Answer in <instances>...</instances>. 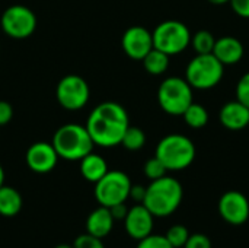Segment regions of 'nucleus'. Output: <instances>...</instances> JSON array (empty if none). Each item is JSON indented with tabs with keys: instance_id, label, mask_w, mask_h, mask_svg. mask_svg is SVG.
<instances>
[{
	"instance_id": "nucleus-1",
	"label": "nucleus",
	"mask_w": 249,
	"mask_h": 248,
	"mask_svg": "<svg viewBox=\"0 0 249 248\" xmlns=\"http://www.w3.org/2000/svg\"><path fill=\"white\" fill-rule=\"evenodd\" d=\"M128 126L130 123L125 108L112 101L96 105L86 121V129L93 143L101 148H114L121 145Z\"/></svg>"
},
{
	"instance_id": "nucleus-2",
	"label": "nucleus",
	"mask_w": 249,
	"mask_h": 248,
	"mask_svg": "<svg viewBox=\"0 0 249 248\" xmlns=\"http://www.w3.org/2000/svg\"><path fill=\"white\" fill-rule=\"evenodd\" d=\"M184 190L181 183L174 177H162L153 180L146 187L143 205L155 218H166L172 215L182 202Z\"/></svg>"
},
{
	"instance_id": "nucleus-3",
	"label": "nucleus",
	"mask_w": 249,
	"mask_h": 248,
	"mask_svg": "<svg viewBox=\"0 0 249 248\" xmlns=\"http://www.w3.org/2000/svg\"><path fill=\"white\" fill-rule=\"evenodd\" d=\"M53 146L58 155L66 161H80L93 151V140L86 129L76 123H69L58 127L53 136Z\"/></svg>"
},
{
	"instance_id": "nucleus-4",
	"label": "nucleus",
	"mask_w": 249,
	"mask_h": 248,
	"mask_svg": "<svg viewBox=\"0 0 249 248\" xmlns=\"http://www.w3.org/2000/svg\"><path fill=\"white\" fill-rule=\"evenodd\" d=\"M155 156L168 171H182L194 162L196 146L184 134H168L158 143Z\"/></svg>"
},
{
	"instance_id": "nucleus-5",
	"label": "nucleus",
	"mask_w": 249,
	"mask_h": 248,
	"mask_svg": "<svg viewBox=\"0 0 249 248\" xmlns=\"http://www.w3.org/2000/svg\"><path fill=\"white\" fill-rule=\"evenodd\" d=\"M225 73V64L210 54H197L187 66L185 80L193 89L207 91L220 83Z\"/></svg>"
},
{
	"instance_id": "nucleus-6",
	"label": "nucleus",
	"mask_w": 249,
	"mask_h": 248,
	"mask_svg": "<svg viewBox=\"0 0 249 248\" xmlns=\"http://www.w3.org/2000/svg\"><path fill=\"white\" fill-rule=\"evenodd\" d=\"M158 102L166 114L182 115L184 111L194 102L193 88L182 77H168L158 89Z\"/></svg>"
},
{
	"instance_id": "nucleus-7",
	"label": "nucleus",
	"mask_w": 249,
	"mask_h": 248,
	"mask_svg": "<svg viewBox=\"0 0 249 248\" xmlns=\"http://www.w3.org/2000/svg\"><path fill=\"white\" fill-rule=\"evenodd\" d=\"M153 48H158L168 56H177L191 44V32L188 26L179 20H165L152 32Z\"/></svg>"
},
{
	"instance_id": "nucleus-8",
	"label": "nucleus",
	"mask_w": 249,
	"mask_h": 248,
	"mask_svg": "<svg viewBox=\"0 0 249 248\" xmlns=\"http://www.w3.org/2000/svg\"><path fill=\"white\" fill-rule=\"evenodd\" d=\"M131 180L123 171H108L98 183H95V199L99 206L112 208L125 203L130 197Z\"/></svg>"
},
{
	"instance_id": "nucleus-9",
	"label": "nucleus",
	"mask_w": 249,
	"mask_h": 248,
	"mask_svg": "<svg viewBox=\"0 0 249 248\" xmlns=\"http://www.w3.org/2000/svg\"><path fill=\"white\" fill-rule=\"evenodd\" d=\"M0 25L7 37L13 39H25L36 29V16L29 7L13 4L3 12Z\"/></svg>"
},
{
	"instance_id": "nucleus-10",
	"label": "nucleus",
	"mask_w": 249,
	"mask_h": 248,
	"mask_svg": "<svg viewBox=\"0 0 249 248\" xmlns=\"http://www.w3.org/2000/svg\"><path fill=\"white\" fill-rule=\"evenodd\" d=\"M55 96L58 104L67 111L82 110L89 101V85L77 75L64 76L55 89Z\"/></svg>"
},
{
	"instance_id": "nucleus-11",
	"label": "nucleus",
	"mask_w": 249,
	"mask_h": 248,
	"mask_svg": "<svg viewBox=\"0 0 249 248\" xmlns=\"http://www.w3.org/2000/svg\"><path fill=\"white\" fill-rule=\"evenodd\" d=\"M219 213L231 225H244L249 219V200L241 191H226L219 200Z\"/></svg>"
},
{
	"instance_id": "nucleus-12",
	"label": "nucleus",
	"mask_w": 249,
	"mask_h": 248,
	"mask_svg": "<svg viewBox=\"0 0 249 248\" xmlns=\"http://www.w3.org/2000/svg\"><path fill=\"white\" fill-rule=\"evenodd\" d=\"M121 45L124 53L133 60H143L144 56L153 48V37L152 32L143 26H131L128 28L121 39Z\"/></svg>"
},
{
	"instance_id": "nucleus-13",
	"label": "nucleus",
	"mask_w": 249,
	"mask_h": 248,
	"mask_svg": "<svg viewBox=\"0 0 249 248\" xmlns=\"http://www.w3.org/2000/svg\"><path fill=\"white\" fill-rule=\"evenodd\" d=\"M123 222H124L125 232L133 240L140 241L142 238L152 234L155 225V216L149 212V209L143 203H139L128 209L127 216Z\"/></svg>"
},
{
	"instance_id": "nucleus-14",
	"label": "nucleus",
	"mask_w": 249,
	"mask_h": 248,
	"mask_svg": "<svg viewBox=\"0 0 249 248\" xmlns=\"http://www.w3.org/2000/svg\"><path fill=\"white\" fill-rule=\"evenodd\" d=\"M58 161V155L53 146V143L47 142H35L26 151V165L31 171L36 174L51 172Z\"/></svg>"
},
{
	"instance_id": "nucleus-15",
	"label": "nucleus",
	"mask_w": 249,
	"mask_h": 248,
	"mask_svg": "<svg viewBox=\"0 0 249 248\" xmlns=\"http://www.w3.org/2000/svg\"><path fill=\"white\" fill-rule=\"evenodd\" d=\"M219 118L228 130H244L249 126V108L238 99L226 102L220 110Z\"/></svg>"
},
{
	"instance_id": "nucleus-16",
	"label": "nucleus",
	"mask_w": 249,
	"mask_h": 248,
	"mask_svg": "<svg viewBox=\"0 0 249 248\" xmlns=\"http://www.w3.org/2000/svg\"><path fill=\"white\" fill-rule=\"evenodd\" d=\"M213 54L217 57V60L225 66L236 64L244 57V45L242 42L235 37H220L214 42Z\"/></svg>"
},
{
	"instance_id": "nucleus-17",
	"label": "nucleus",
	"mask_w": 249,
	"mask_h": 248,
	"mask_svg": "<svg viewBox=\"0 0 249 248\" xmlns=\"http://www.w3.org/2000/svg\"><path fill=\"white\" fill-rule=\"evenodd\" d=\"M114 222H115V219L112 218L109 208L99 206L89 213V216L86 219V232L104 240L105 237H108L111 234V231L114 228Z\"/></svg>"
},
{
	"instance_id": "nucleus-18",
	"label": "nucleus",
	"mask_w": 249,
	"mask_h": 248,
	"mask_svg": "<svg viewBox=\"0 0 249 248\" xmlns=\"http://www.w3.org/2000/svg\"><path fill=\"white\" fill-rule=\"evenodd\" d=\"M108 171L107 161L98 153L90 152L80 159V174L89 183H98Z\"/></svg>"
},
{
	"instance_id": "nucleus-19",
	"label": "nucleus",
	"mask_w": 249,
	"mask_h": 248,
	"mask_svg": "<svg viewBox=\"0 0 249 248\" xmlns=\"http://www.w3.org/2000/svg\"><path fill=\"white\" fill-rule=\"evenodd\" d=\"M23 200L20 193L9 186L0 187V215L4 218H13L16 216L22 209Z\"/></svg>"
},
{
	"instance_id": "nucleus-20",
	"label": "nucleus",
	"mask_w": 249,
	"mask_h": 248,
	"mask_svg": "<svg viewBox=\"0 0 249 248\" xmlns=\"http://www.w3.org/2000/svg\"><path fill=\"white\" fill-rule=\"evenodd\" d=\"M169 57L171 56H168L166 53H163V51H160L158 48H152L144 56V58L142 61H143V66H144L147 73L159 76V75H163L168 70V67H169Z\"/></svg>"
},
{
	"instance_id": "nucleus-21",
	"label": "nucleus",
	"mask_w": 249,
	"mask_h": 248,
	"mask_svg": "<svg viewBox=\"0 0 249 248\" xmlns=\"http://www.w3.org/2000/svg\"><path fill=\"white\" fill-rule=\"evenodd\" d=\"M185 123L191 127V129H201L209 123V113L207 110L201 105V104H196L193 102L182 114Z\"/></svg>"
},
{
	"instance_id": "nucleus-22",
	"label": "nucleus",
	"mask_w": 249,
	"mask_h": 248,
	"mask_svg": "<svg viewBox=\"0 0 249 248\" xmlns=\"http://www.w3.org/2000/svg\"><path fill=\"white\" fill-rule=\"evenodd\" d=\"M214 42H216L214 35L210 31H206V29H201V31L196 32L191 37V44H193L197 54H210V53H213Z\"/></svg>"
},
{
	"instance_id": "nucleus-23",
	"label": "nucleus",
	"mask_w": 249,
	"mask_h": 248,
	"mask_svg": "<svg viewBox=\"0 0 249 248\" xmlns=\"http://www.w3.org/2000/svg\"><path fill=\"white\" fill-rule=\"evenodd\" d=\"M146 143V134L142 129L139 127H131L128 126V129L125 130L121 145L127 149V151H139L144 146Z\"/></svg>"
},
{
	"instance_id": "nucleus-24",
	"label": "nucleus",
	"mask_w": 249,
	"mask_h": 248,
	"mask_svg": "<svg viewBox=\"0 0 249 248\" xmlns=\"http://www.w3.org/2000/svg\"><path fill=\"white\" fill-rule=\"evenodd\" d=\"M165 237L174 248H184L185 243L190 238V232L184 225H174L168 229Z\"/></svg>"
},
{
	"instance_id": "nucleus-25",
	"label": "nucleus",
	"mask_w": 249,
	"mask_h": 248,
	"mask_svg": "<svg viewBox=\"0 0 249 248\" xmlns=\"http://www.w3.org/2000/svg\"><path fill=\"white\" fill-rule=\"evenodd\" d=\"M144 175L150 180V181H153V180H158V178H162V177H165L166 175V172H168V170H166V167L160 162V159H158L156 156H153V158H150L146 164H144Z\"/></svg>"
},
{
	"instance_id": "nucleus-26",
	"label": "nucleus",
	"mask_w": 249,
	"mask_h": 248,
	"mask_svg": "<svg viewBox=\"0 0 249 248\" xmlns=\"http://www.w3.org/2000/svg\"><path fill=\"white\" fill-rule=\"evenodd\" d=\"M136 248H174L171 243L166 240L165 235H155L150 234L144 238H142Z\"/></svg>"
},
{
	"instance_id": "nucleus-27",
	"label": "nucleus",
	"mask_w": 249,
	"mask_h": 248,
	"mask_svg": "<svg viewBox=\"0 0 249 248\" xmlns=\"http://www.w3.org/2000/svg\"><path fill=\"white\" fill-rule=\"evenodd\" d=\"M73 248H105L104 241L98 237H93L90 234H83L79 235L74 243H73Z\"/></svg>"
},
{
	"instance_id": "nucleus-28",
	"label": "nucleus",
	"mask_w": 249,
	"mask_h": 248,
	"mask_svg": "<svg viewBox=\"0 0 249 248\" xmlns=\"http://www.w3.org/2000/svg\"><path fill=\"white\" fill-rule=\"evenodd\" d=\"M236 99L249 108V72L239 79L236 85Z\"/></svg>"
},
{
	"instance_id": "nucleus-29",
	"label": "nucleus",
	"mask_w": 249,
	"mask_h": 248,
	"mask_svg": "<svg viewBox=\"0 0 249 248\" xmlns=\"http://www.w3.org/2000/svg\"><path fill=\"white\" fill-rule=\"evenodd\" d=\"M184 248H212V241L204 234H193L190 235Z\"/></svg>"
},
{
	"instance_id": "nucleus-30",
	"label": "nucleus",
	"mask_w": 249,
	"mask_h": 248,
	"mask_svg": "<svg viewBox=\"0 0 249 248\" xmlns=\"http://www.w3.org/2000/svg\"><path fill=\"white\" fill-rule=\"evenodd\" d=\"M229 3L238 16L249 19V0H231Z\"/></svg>"
},
{
	"instance_id": "nucleus-31",
	"label": "nucleus",
	"mask_w": 249,
	"mask_h": 248,
	"mask_svg": "<svg viewBox=\"0 0 249 248\" xmlns=\"http://www.w3.org/2000/svg\"><path fill=\"white\" fill-rule=\"evenodd\" d=\"M13 117V108L7 101H0V126H6Z\"/></svg>"
},
{
	"instance_id": "nucleus-32",
	"label": "nucleus",
	"mask_w": 249,
	"mask_h": 248,
	"mask_svg": "<svg viewBox=\"0 0 249 248\" xmlns=\"http://www.w3.org/2000/svg\"><path fill=\"white\" fill-rule=\"evenodd\" d=\"M109 210H111V215L115 221H124L127 216L128 208L125 206V203H118V205L109 208Z\"/></svg>"
},
{
	"instance_id": "nucleus-33",
	"label": "nucleus",
	"mask_w": 249,
	"mask_h": 248,
	"mask_svg": "<svg viewBox=\"0 0 249 248\" xmlns=\"http://www.w3.org/2000/svg\"><path fill=\"white\" fill-rule=\"evenodd\" d=\"M144 196H146V187H143V186H133V184H131L130 197H128V199H133V200L137 202V203H143Z\"/></svg>"
},
{
	"instance_id": "nucleus-34",
	"label": "nucleus",
	"mask_w": 249,
	"mask_h": 248,
	"mask_svg": "<svg viewBox=\"0 0 249 248\" xmlns=\"http://www.w3.org/2000/svg\"><path fill=\"white\" fill-rule=\"evenodd\" d=\"M212 4H216V6H222V4H226V3H229L231 0H209Z\"/></svg>"
},
{
	"instance_id": "nucleus-35",
	"label": "nucleus",
	"mask_w": 249,
	"mask_h": 248,
	"mask_svg": "<svg viewBox=\"0 0 249 248\" xmlns=\"http://www.w3.org/2000/svg\"><path fill=\"white\" fill-rule=\"evenodd\" d=\"M4 184V170H3V167L0 165V187Z\"/></svg>"
},
{
	"instance_id": "nucleus-36",
	"label": "nucleus",
	"mask_w": 249,
	"mask_h": 248,
	"mask_svg": "<svg viewBox=\"0 0 249 248\" xmlns=\"http://www.w3.org/2000/svg\"><path fill=\"white\" fill-rule=\"evenodd\" d=\"M54 248H73V246H69V244H58Z\"/></svg>"
}]
</instances>
